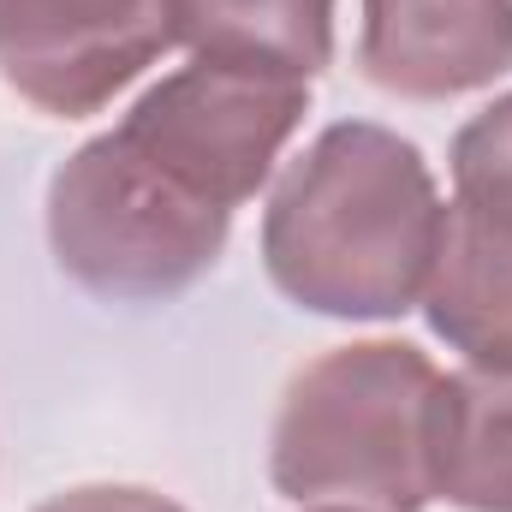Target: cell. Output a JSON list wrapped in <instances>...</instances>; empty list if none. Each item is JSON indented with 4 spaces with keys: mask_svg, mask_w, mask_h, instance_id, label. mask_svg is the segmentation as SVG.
<instances>
[{
    "mask_svg": "<svg viewBox=\"0 0 512 512\" xmlns=\"http://www.w3.org/2000/svg\"><path fill=\"white\" fill-rule=\"evenodd\" d=\"M310 84L191 60L149 84L48 179V251L102 304H173L227 256L233 215L274 179Z\"/></svg>",
    "mask_w": 512,
    "mask_h": 512,
    "instance_id": "cell-1",
    "label": "cell"
},
{
    "mask_svg": "<svg viewBox=\"0 0 512 512\" xmlns=\"http://www.w3.org/2000/svg\"><path fill=\"white\" fill-rule=\"evenodd\" d=\"M447 233L423 149L376 120H340L286 161L262 209L274 292L334 322H399L423 304Z\"/></svg>",
    "mask_w": 512,
    "mask_h": 512,
    "instance_id": "cell-2",
    "label": "cell"
},
{
    "mask_svg": "<svg viewBox=\"0 0 512 512\" xmlns=\"http://www.w3.org/2000/svg\"><path fill=\"white\" fill-rule=\"evenodd\" d=\"M435 405L441 370L423 346H334L280 393L268 483L298 507L423 512L435 501Z\"/></svg>",
    "mask_w": 512,
    "mask_h": 512,
    "instance_id": "cell-3",
    "label": "cell"
},
{
    "mask_svg": "<svg viewBox=\"0 0 512 512\" xmlns=\"http://www.w3.org/2000/svg\"><path fill=\"white\" fill-rule=\"evenodd\" d=\"M167 48V0H0V84L48 120L102 114Z\"/></svg>",
    "mask_w": 512,
    "mask_h": 512,
    "instance_id": "cell-4",
    "label": "cell"
},
{
    "mask_svg": "<svg viewBox=\"0 0 512 512\" xmlns=\"http://www.w3.org/2000/svg\"><path fill=\"white\" fill-rule=\"evenodd\" d=\"M358 72L399 102H453L512 72V0H364Z\"/></svg>",
    "mask_w": 512,
    "mask_h": 512,
    "instance_id": "cell-5",
    "label": "cell"
},
{
    "mask_svg": "<svg viewBox=\"0 0 512 512\" xmlns=\"http://www.w3.org/2000/svg\"><path fill=\"white\" fill-rule=\"evenodd\" d=\"M334 6L340 0H167V24L191 60L310 84L334 66Z\"/></svg>",
    "mask_w": 512,
    "mask_h": 512,
    "instance_id": "cell-6",
    "label": "cell"
},
{
    "mask_svg": "<svg viewBox=\"0 0 512 512\" xmlns=\"http://www.w3.org/2000/svg\"><path fill=\"white\" fill-rule=\"evenodd\" d=\"M435 501L459 512H512V364L441 376Z\"/></svg>",
    "mask_w": 512,
    "mask_h": 512,
    "instance_id": "cell-7",
    "label": "cell"
},
{
    "mask_svg": "<svg viewBox=\"0 0 512 512\" xmlns=\"http://www.w3.org/2000/svg\"><path fill=\"white\" fill-rule=\"evenodd\" d=\"M423 316L465 364H512V233L447 209Z\"/></svg>",
    "mask_w": 512,
    "mask_h": 512,
    "instance_id": "cell-8",
    "label": "cell"
},
{
    "mask_svg": "<svg viewBox=\"0 0 512 512\" xmlns=\"http://www.w3.org/2000/svg\"><path fill=\"white\" fill-rule=\"evenodd\" d=\"M447 173H453V215L512 233V90L459 126L447 149Z\"/></svg>",
    "mask_w": 512,
    "mask_h": 512,
    "instance_id": "cell-9",
    "label": "cell"
},
{
    "mask_svg": "<svg viewBox=\"0 0 512 512\" xmlns=\"http://www.w3.org/2000/svg\"><path fill=\"white\" fill-rule=\"evenodd\" d=\"M36 512H185L161 489H137V483H84L66 495H48Z\"/></svg>",
    "mask_w": 512,
    "mask_h": 512,
    "instance_id": "cell-10",
    "label": "cell"
},
{
    "mask_svg": "<svg viewBox=\"0 0 512 512\" xmlns=\"http://www.w3.org/2000/svg\"><path fill=\"white\" fill-rule=\"evenodd\" d=\"M304 512H358V507H304Z\"/></svg>",
    "mask_w": 512,
    "mask_h": 512,
    "instance_id": "cell-11",
    "label": "cell"
}]
</instances>
